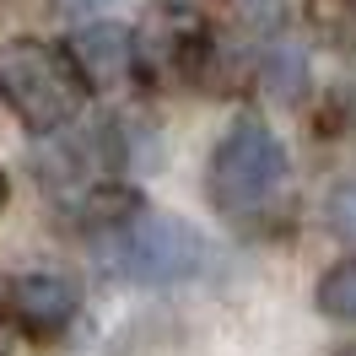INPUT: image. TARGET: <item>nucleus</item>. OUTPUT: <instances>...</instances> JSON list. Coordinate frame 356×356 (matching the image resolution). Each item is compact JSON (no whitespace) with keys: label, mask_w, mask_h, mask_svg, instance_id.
<instances>
[{"label":"nucleus","mask_w":356,"mask_h":356,"mask_svg":"<svg viewBox=\"0 0 356 356\" xmlns=\"http://www.w3.org/2000/svg\"><path fill=\"white\" fill-rule=\"evenodd\" d=\"M313 302L324 318H340V324H356V259H340L318 275L313 286Z\"/></svg>","instance_id":"obj_7"},{"label":"nucleus","mask_w":356,"mask_h":356,"mask_svg":"<svg viewBox=\"0 0 356 356\" xmlns=\"http://www.w3.org/2000/svg\"><path fill=\"white\" fill-rule=\"evenodd\" d=\"M205 238L195 227H184L178 216H152V211H135L130 222L113 227L108 243V265L124 281L156 286V281H184L205 265Z\"/></svg>","instance_id":"obj_3"},{"label":"nucleus","mask_w":356,"mask_h":356,"mask_svg":"<svg viewBox=\"0 0 356 356\" xmlns=\"http://www.w3.org/2000/svg\"><path fill=\"white\" fill-rule=\"evenodd\" d=\"M286 178H291V162H286V146L275 140V130L259 119H238L211 152L205 195L227 222H265L286 195Z\"/></svg>","instance_id":"obj_1"},{"label":"nucleus","mask_w":356,"mask_h":356,"mask_svg":"<svg viewBox=\"0 0 356 356\" xmlns=\"http://www.w3.org/2000/svg\"><path fill=\"white\" fill-rule=\"evenodd\" d=\"M205 54H211V33H205L200 11L184 6V0H162L130 38V70H140L156 87L200 81Z\"/></svg>","instance_id":"obj_4"},{"label":"nucleus","mask_w":356,"mask_h":356,"mask_svg":"<svg viewBox=\"0 0 356 356\" xmlns=\"http://www.w3.org/2000/svg\"><path fill=\"white\" fill-rule=\"evenodd\" d=\"M81 308V291L76 281L54 275V270H33V275H17L0 291V313L27 334V340H60L70 330V318Z\"/></svg>","instance_id":"obj_5"},{"label":"nucleus","mask_w":356,"mask_h":356,"mask_svg":"<svg viewBox=\"0 0 356 356\" xmlns=\"http://www.w3.org/2000/svg\"><path fill=\"white\" fill-rule=\"evenodd\" d=\"M87 76L76 70L70 49L44 38H11L0 44V103L17 113V124L33 135H54L87 103Z\"/></svg>","instance_id":"obj_2"},{"label":"nucleus","mask_w":356,"mask_h":356,"mask_svg":"<svg viewBox=\"0 0 356 356\" xmlns=\"http://www.w3.org/2000/svg\"><path fill=\"white\" fill-rule=\"evenodd\" d=\"M65 11H87V6H103V0H60Z\"/></svg>","instance_id":"obj_8"},{"label":"nucleus","mask_w":356,"mask_h":356,"mask_svg":"<svg viewBox=\"0 0 356 356\" xmlns=\"http://www.w3.org/2000/svg\"><path fill=\"white\" fill-rule=\"evenodd\" d=\"M6 195H11V184H6V173H0V211H6Z\"/></svg>","instance_id":"obj_9"},{"label":"nucleus","mask_w":356,"mask_h":356,"mask_svg":"<svg viewBox=\"0 0 356 356\" xmlns=\"http://www.w3.org/2000/svg\"><path fill=\"white\" fill-rule=\"evenodd\" d=\"M65 49H70V60H76V70L87 76V87H113L130 70V33L113 27V22L81 27Z\"/></svg>","instance_id":"obj_6"},{"label":"nucleus","mask_w":356,"mask_h":356,"mask_svg":"<svg viewBox=\"0 0 356 356\" xmlns=\"http://www.w3.org/2000/svg\"><path fill=\"white\" fill-rule=\"evenodd\" d=\"M340 356H356V346H346V351H340Z\"/></svg>","instance_id":"obj_10"}]
</instances>
